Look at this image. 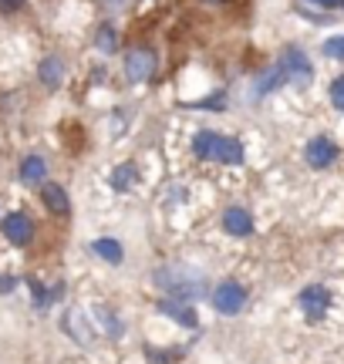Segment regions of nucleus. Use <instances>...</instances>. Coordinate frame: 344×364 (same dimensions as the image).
<instances>
[{"instance_id":"f03ea898","label":"nucleus","mask_w":344,"mask_h":364,"mask_svg":"<svg viewBox=\"0 0 344 364\" xmlns=\"http://www.w3.org/2000/svg\"><path fill=\"white\" fill-rule=\"evenodd\" d=\"M193 152L199 159H216L223 166H240L243 162L240 139H230V135H220V132H199L196 139H193Z\"/></svg>"},{"instance_id":"a211bd4d","label":"nucleus","mask_w":344,"mask_h":364,"mask_svg":"<svg viewBox=\"0 0 344 364\" xmlns=\"http://www.w3.org/2000/svg\"><path fill=\"white\" fill-rule=\"evenodd\" d=\"M331 105L338 108V112H344V75L331 81Z\"/></svg>"},{"instance_id":"9b49d317","label":"nucleus","mask_w":344,"mask_h":364,"mask_svg":"<svg viewBox=\"0 0 344 364\" xmlns=\"http://www.w3.org/2000/svg\"><path fill=\"white\" fill-rule=\"evenodd\" d=\"M44 179H48V162L41 156H27L21 162V182L24 186H41Z\"/></svg>"},{"instance_id":"f3484780","label":"nucleus","mask_w":344,"mask_h":364,"mask_svg":"<svg viewBox=\"0 0 344 364\" xmlns=\"http://www.w3.org/2000/svg\"><path fill=\"white\" fill-rule=\"evenodd\" d=\"M135 179V166H122L119 172H115V176H112V186H115V189H129V182Z\"/></svg>"},{"instance_id":"412c9836","label":"nucleus","mask_w":344,"mask_h":364,"mask_svg":"<svg viewBox=\"0 0 344 364\" xmlns=\"http://www.w3.org/2000/svg\"><path fill=\"white\" fill-rule=\"evenodd\" d=\"M24 7V0H0V14H17Z\"/></svg>"},{"instance_id":"6ab92c4d","label":"nucleus","mask_w":344,"mask_h":364,"mask_svg":"<svg viewBox=\"0 0 344 364\" xmlns=\"http://www.w3.org/2000/svg\"><path fill=\"white\" fill-rule=\"evenodd\" d=\"M98 48H102V51H115V48H119V38H115L112 27H105V31L98 34Z\"/></svg>"},{"instance_id":"f257e3e1","label":"nucleus","mask_w":344,"mask_h":364,"mask_svg":"<svg viewBox=\"0 0 344 364\" xmlns=\"http://www.w3.org/2000/svg\"><path fill=\"white\" fill-rule=\"evenodd\" d=\"M156 284H159L172 300H183V304H193V300H199L206 294L203 277L183 270V267H166V270H159L156 273Z\"/></svg>"},{"instance_id":"0eeeda50","label":"nucleus","mask_w":344,"mask_h":364,"mask_svg":"<svg viewBox=\"0 0 344 364\" xmlns=\"http://www.w3.org/2000/svg\"><path fill=\"white\" fill-rule=\"evenodd\" d=\"M159 314L172 317V321H176L179 327H186V331H199V317H196V311H193L189 304H183V300H172V297L159 300Z\"/></svg>"},{"instance_id":"4be33fe9","label":"nucleus","mask_w":344,"mask_h":364,"mask_svg":"<svg viewBox=\"0 0 344 364\" xmlns=\"http://www.w3.org/2000/svg\"><path fill=\"white\" fill-rule=\"evenodd\" d=\"M14 290V277H0V294H11Z\"/></svg>"},{"instance_id":"9d476101","label":"nucleus","mask_w":344,"mask_h":364,"mask_svg":"<svg viewBox=\"0 0 344 364\" xmlns=\"http://www.w3.org/2000/svg\"><path fill=\"white\" fill-rule=\"evenodd\" d=\"M334 159H338V145L331 139H314V142L307 145V162L314 166V169H328Z\"/></svg>"},{"instance_id":"f8f14e48","label":"nucleus","mask_w":344,"mask_h":364,"mask_svg":"<svg viewBox=\"0 0 344 364\" xmlns=\"http://www.w3.org/2000/svg\"><path fill=\"white\" fill-rule=\"evenodd\" d=\"M41 199H44V206H48V213H54V216H68V213H71L68 193L61 189V186H44V193H41Z\"/></svg>"},{"instance_id":"2eb2a0df","label":"nucleus","mask_w":344,"mask_h":364,"mask_svg":"<svg viewBox=\"0 0 344 364\" xmlns=\"http://www.w3.org/2000/svg\"><path fill=\"white\" fill-rule=\"evenodd\" d=\"M280 81H287V71H284V68L277 65V68H274V71H267L264 78L257 81V98H264L267 91H274V88H277V85H280Z\"/></svg>"},{"instance_id":"aec40b11","label":"nucleus","mask_w":344,"mask_h":364,"mask_svg":"<svg viewBox=\"0 0 344 364\" xmlns=\"http://www.w3.org/2000/svg\"><path fill=\"white\" fill-rule=\"evenodd\" d=\"M324 54H328V58H344V38L324 41Z\"/></svg>"},{"instance_id":"20e7f679","label":"nucleus","mask_w":344,"mask_h":364,"mask_svg":"<svg viewBox=\"0 0 344 364\" xmlns=\"http://www.w3.org/2000/svg\"><path fill=\"white\" fill-rule=\"evenodd\" d=\"M0 233L7 236L14 247H27V243L34 240V220H31L27 213H7V216L0 220Z\"/></svg>"},{"instance_id":"1a4fd4ad","label":"nucleus","mask_w":344,"mask_h":364,"mask_svg":"<svg viewBox=\"0 0 344 364\" xmlns=\"http://www.w3.org/2000/svg\"><path fill=\"white\" fill-rule=\"evenodd\" d=\"M223 230L230 236H250L253 233V216L243 206H230L223 213Z\"/></svg>"},{"instance_id":"dca6fc26","label":"nucleus","mask_w":344,"mask_h":364,"mask_svg":"<svg viewBox=\"0 0 344 364\" xmlns=\"http://www.w3.org/2000/svg\"><path fill=\"white\" fill-rule=\"evenodd\" d=\"M27 287H31V294H34V307H38V311H44V307L51 304V294L38 284V277H27Z\"/></svg>"},{"instance_id":"ddd939ff","label":"nucleus","mask_w":344,"mask_h":364,"mask_svg":"<svg viewBox=\"0 0 344 364\" xmlns=\"http://www.w3.org/2000/svg\"><path fill=\"white\" fill-rule=\"evenodd\" d=\"M92 253H98V260L112 263V267H119V263L125 260V250H122V243H119V240H108V236L95 240V243H92Z\"/></svg>"},{"instance_id":"423d86ee","label":"nucleus","mask_w":344,"mask_h":364,"mask_svg":"<svg viewBox=\"0 0 344 364\" xmlns=\"http://www.w3.org/2000/svg\"><path fill=\"white\" fill-rule=\"evenodd\" d=\"M280 68H284V71H287V78L297 81L301 88H304V85H311V78H314L311 61H307V54L301 51V48H287V51H284V61H280Z\"/></svg>"},{"instance_id":"7ed1b4c3","label":"nucleus","mask_w":344,"mask_h":364,"mask_svg":"<svg viewBox=\"0 0 344 364\" xmlns=\"http://www.w3.org/2000/svg\"><path fill=\"white\" fill-rule=\"evenodd\" d=\"M210 297H213V307L223 314V317H237L243 311V304H247V290L237 280H223V284H216V290H213Z\"/></svg>"},{"instance_id":"4468645a","label":"nucleus","mask_w":344,"mask_h":364,"mask_svg":"<svg viewBox=\"0 0 344 364\" xmlns=\"http://www.w3.org/2000/svg\"><path fill=\"white\" fill-rule=\"evenodd\" d=\"M38 78L44 88H58L61 81H65V68H61V61L58 58H44L38 68Z\"/></svg>"},{"instance_id":"39448f33","label":"nucleus","mask_w":344,"mask_h":364,"mask_svg":"<svg viewBox=\"0 0 344 364\" xmlns=\"http://www.w3.org/2000/svg\"><path fill=\"white\" fill-rule=\"evenodd\" d=\"M297 304H301V311H304L307 321H321V317L328 314V307H331V294H328V287L311 284V287L301 290Z\"/></svg>"},{"instance_id":"6e6552de","label":"nucleus","mask_w":344,"mask_h":364,"mask_svg":"<svg viewBox=\"0 0 344 364\" xmlns=\"http://www.w3.org/2000/svg\"><path fill=\"white\" fill-rule=\"evenodd\" d=\"M125 71H129L132 81H146L149 75L156 71V54L149 51V48H135V51L125 58Z\"/></svg>"}]
</instances>
